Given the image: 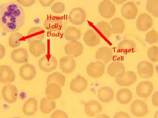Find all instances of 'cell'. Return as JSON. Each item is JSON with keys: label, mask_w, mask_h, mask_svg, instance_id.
<instances>
[{"label": "cell", "mask_w": 158, "mask_h": 118, "mask_svg": "<svg viewBox=\"0 0 158 118\" xmlns=\"http://www.w3.org/2000/svg\"><path fill=\"white\" fill-rule=\"evenodd\" d=\"M105 72V65L100 61L90 63L87 66V74L92 78H99Z\"/></svg>", "instance_id": "2"}, {"label": "cell", "mask_w": 158, "mask_h": 118, "mask_svg": "<svg viewBox=\"0 0 158 118\" xmlns=\"http://www.w3.org/2000/svg\"><path fill=\"white\" fill-rule=\"evenodd\" d=\"M81 37V30L73 26L67 28L65 31V38L67 41H78Z\"/></svg>", "instance_id": "31"}, {"label": "cell", "mask_w": 158, "mask_h": 118, "mask_svg": "<svg viewBox=\"0 0 158 118\" xmlns=\"http://www.w3.org/2000/svg\"><path fill=\"white\" fill-rule=\"evenodd\" d=\"M152 104L155 105V106H158V92L156 91L152 96Z\"/></svg>", "instance_id": "44"}, {"label": "cell", "mask_w": 158, "mask_h": 118, "mask_svg": "<svg viewBox=\"0 0 158 118\" xmlns=\"http://www.w3.org/2000/svg\"><path fill=\"white\" fill-rule=\"evenodd\" d=\"M17 2L18 3H19L20 5L28 7H31L32 6L34 3H35V1L34 0H28V1H25V0H17Z\"/></svg>", "instance_id": "42"}, {"label": "cell", "mask_w": 158, "mask_h": 118, "mask_svg": "<svg viewBox=\"0 0 158 118\" xmlns=\"http://www.w3.org/2000/svg\"><path fill=\"white\" fill-rule=\"evenodd\" d=\"M39 67L45 73H50L57 66V60L52 55H45L39 60Z\"/></svg>", "instance_id": "3"}, {"label": "cell", "mask_w": 158, "mask_h": 118, "mask_svg": "<svg viewBox=\"0 0 158 118\" xmlns=\"http://www.w3.org/2000/svg\"><path fill=\"white\" fill-rule=\"evenodd\" d=\"M96 28L106 38H109L112 35V28L108 23L100 21L96 24Z\"/></svg>", "instance_id": "34"}, {"label": "cell", "mask_w": 158, "mask_h": 118, "mask_svg": "<svg viewBox=\"0 0 158 118\" xmlns=\"http://www.w3.org/2000/svg\"><path fill=\"white\" fill-rule=\"evenodd\" d=\"M37 100L34 97L29 98L23 104V113L27 116H32L37 112Z\"/></svg>", "instance_id": "26"}, {"label": "cell", "mask_w": 158, "mask_h": 118, "mask_svg": "<svg viewBox=\"0 0 158 118\" xmlns=\"http://www.w3.org/2000/svg\"><path fill=\"white\" fill-rule=\"evenodd\" d=\"M112 49L108 47H102L97 50L95 54V59L104 63H107L112 58Z\"/></svg>", "instance_id": "27"}, {"label": "cell", "mask_w": 158, "mask_h": 118, "mask_svg": "<svg viewBox=\"0 0 158 118\" xmlns=\"http://www.w3.org/2000/svg\"><path fill=\"white\" fill-rule=\"evenodd\" d=\"M55 83L59 85L61 87H63L65 84V76L59 73V72H54L52 74H50L47 78L46 84L48 85L50 84Z\"/></svg>", "instance_id": "33"}, {"label": "cell", "mask_w": 158, "mask_h": 118, "mask_svg": "<svg viewBox=\"0 0 158 118\" xmlns=\"http://www.w3.org/2000/svg\"><path fill=\"white\" fill-rule=\"evenodd\" d=\"M86 20V13L81 7L73 9L69 14V20L74 25H82Z\"/></svg>", "instance_id": "8"}, {"label": "cell", "mask_w": 158, "mask_h": 118, "mask_svg": "<svg viewBox=\"0 0 158 118\" xmlns=\"http://www.w3.org/2000/svg\"><path fill=\"white\" fill-rule=\"evenodd\" d=\"M135 25L136 28L139 31H147L153 26V19L147 14L142 13L138 17Z\"/></svg>", "instance_id": "9"}, {"label": "cell", "mask_w": 158, "mask_h": 118, "mask_svg": "<svg viewBox=\"0 0 158 118\" xmlns=\"http://www.w3.org/2000/svg\"><path fill=\"white\" fill-rule=\"evenodd\" d=\"M47 97L52 100L59 99L62 95L61 87L57 84L52 83L47 85L45 89Z\"/></svg>", "instance_id": "25"}, {"label": "cell", "mask_w": 158, "mask_h": 118, "mask_svg": "<svg viewBox=\"0 0 158 118\" xmlns=\"http://www.w3.org/2000/svg\"><path fill=\"white\" fill-rule=\"evenodd\" d=\"M114 96V91L109 87H103L98 90V99L103 103L110 102Z\"/></svg>", "instance_id": "29"}, {"label": "cell", "mask_w": 158, "mask_h": 118, "mask_svg": "<svg viewBox=\"0 0 158 118\" xmlns=\"http://www.w3.org/2000/svg\"><path fill=\"white\" fill-rule=\"evenodd\" d=\"M51 118H69L65 112L62 110H57L51 115Z\"/></svg>", "instance_id": "41"}, {"label": "cell", "mask_w": 158, "mask_h": 118, "mask_svg": "<svg viewBox=\"0 0 158 118\" xmlns=\"http://www.w3.org/2000/svg\"><path fill=\"white\" fill-rule=\"evenodd\" d=\"M87 87V80L81 76L75 77L70 84V88L75 92L80 93L84 91Z\"/></svg>", "instance_id": "21"}, {"label": "cell", "mask_w": 158, "mask_h": 118, "mask_svg": "<svg viewBox=\"0 0 158 118\" xmlns=\"http://www.w3.org/2000/svg\"><path fill=\"white\" fill-rule=\"evenodd\" d=\"M147 10L156 18L158 17V1L149 0L147 2Z\"/></svg>", "instance_id": "37"}, {"label": "cell", "mask_w": 158, "mask_h": 118, "mask_svg": "<svg viewBox=\"0 0 158 118\" xmlns=\"http://www.w3.org/2000/svg\"><path fill=\"white\" fill-rule=\"evenodd\" d=\"M103 110V107L99 102L95 100H91L87 102L84 106V112L90 116H96Z\"/></svg>", "instance_id": "13"}, {"label": "cell", "mask_w": 158, "mask_h": 118, "mask_svg": "<svg viewBox=\"0 0 158 118\" xmlns=\"http://www.w3.org/2000/svg\"><path fill=\"white\" fill-rule=\"evenodd\" d=\"M121 13L122 16L127 20H133L135 18L138 14V8L136 4L130 1L125 3L121 8Z\"/></svg>", "instance_id": "11"}, {"label": "cell", "mask_w": 158, "mask_h": 118, "mask_svg": "<svg viewBox=\"0 0 158 118\" xmlns=\"http://www.w3.org/2000/svg\"><path fill=\"white\" fill-rule=\"evenodd\" d=\"M65 9V4L62 2H55L52 6V10L56 14H62Z\"/></svg>", "instance_id": "40"}, {"label": "cell", "mask_w": 158, "mask_h": 118, "mask_svg": "<svg viewBox=\"0 0 158 118\" xmlns=\"http://www.w3.org/2000/svg\"><path fill=\"white\" fill-rule=\"evenodd\" d=\"M65 54L71 57H77L83 53V45L78 41H70L64 48Z\"/></svg>", "instance_id": "4"}, {"label": "cell", "mask_w": 158, "mask_h": 118, "mask_svg": "<svg viewBox=\"0 0 158 118\" xmlns=\"http://www.w3.org/2000/svg\"><path fill=\"white\" fill-rule=\"evenodd\" d=\"M136 47V45L134 41L131 40H124L118 43L117 45L118 49L123 51L128 52L134 50Z\"/></svg>", "instance_id": "36"}, {"label": "cell", "mask_w": 158, "mask_h": 118, "mask_svg": "<svg viewBox=\"0 0 158 118\" xmlns=\"http://www.w3.org/2000/svg\"><path fill=\"white\" fill-rule=\"evenodd\" d=\"M45 36V32L42 28L35 26L29 30L27 33V38L29 43L35 41H42Z\"/></svg>", "instance_id": "23"}, {"label": "cell", "mask_w": 158, "mask_h": 118, "mask_svg": "<svg viewBox=\"0 0 158 118\" xmlns=\"http://www.w3.org/2000/svg\"><path fill=\"white\" fill-rule=\"evenodd\" d=\"M56 107V103L53 100L48 97H44L40 100V109L42 113L48 114L54 110Z\"/></svg>", "instance_id": "30"}, {"label": "cell", "mask_w": 158, "mask_h": 118, "mask_svg": "<svg viewBox=\"0 0 158 118\" xmlns=\"http://www.w3.org/2000/svg\"><path fill=\"white\" fill-rule=\"evenodd\" d=\"M44 27L50 32L58 31L62 27V21L57 17H48L44 22Z\"/></svg>", "instance_id": "24"}, {"label": "cell", "mask_w": 158, "mask_h": 118, "mask_svg": "<svg viewBox=\"0 0 158 118\" xmlns=\"http://www.w3.org/2000/svg\"><path fill=\"white\" fill-rule=\"evenodd\" d=\"M137 81V75L131 71L125 72L120 77L115 79L116 83L122 87L130 86L134 84Z\"/></svg>", "instance_id": "14"}, {"label": "cell", "mask_w": 158, "mask_h": 118, "mask_svg": "<svg viewBox=\"0 0 158 118\" xmlns=\"http://www.w3.org/2000/svg\"><path fill=\"white\" fill-rule=\"evenodd\" d=\"M76 61L73 57L64 56L60 59V69L65 74H70L76 69Z\"/></svg>", "instance_id": "19"}, {"label": "cell", "mask_w": 158, "mask_h": 118, "mask_svg": "<svg viewBox=\"0 0 158 118\" xmlns=\"http://www.w3.org/2000/svg\"><path fill=\"white\" fill-rule=\"evenodd\" d=\"M132 92L129 89L122 88L118 90L116 94L117 100L120 104H128L131 101L132 99Z\"/></svg>", "instance_id": "28"}, {"label": "cell", "mask_w": 158, "mask_h": 118, "mask_svg": "<svg viewBox=\"0 0 158 118\" xmlns=\"http://www.w3.org/2000/svg\"><path fill=\"white\" fill-rule=\"evenodd\" d=\"M98 12L100 15L105 18H112L115 12V6L110 1H103L98 5Z\"/></svg>", "instance_id": "7"}, {"label": "cell", "mask_w": 158, "mask_h": 118, "mask_svg": "<svg viewBox=\"0 0 158 118\" xmlns=\"http://www.w3.org/2000/svg\"><path fill=\"white\" fill-rule=\"evenodd\" d=\"M158 33L156 30H152L149 31L145 35V41L148 44L152 45L158 42Z\"/></svg>", "instance_id": "38"}, {"label": "cell", "mask_w": 158, "mask_h": 118, "mask_svg": "<svg viewBox=\"0 0 158 118\" xmlns=\"http://www.w3.org/2000/svg\"><path fill=\"white\" fill-rule=\"evenodd\" d=\"M23 35L20 32L12 33L9 38V45L10 48H15L20 46Z\"/></svg>", "instance_id": "35"}, {"label": "cell", "mask_w": 158, "mask_h": 118, "mask_svg": "<svg viewBox=\"0 0 158 118\" xmlns=\"http://www.w3.org/2000/svg\"><path fill=\"white\" fill-rule=\"evenodd\" d=\"M10 57L14 62L18 64H22L27 63L28 61L29 56L27 49L21 48L14 49L11 53Z\"/></svg>", "instance_id": "22"}, {"label": "cell", "mask_w": 158, "mask_h": 118, "mask_svg": "<svg viewBox=\"0 0 158 118\" xmlns=\"http://www.w3.org/2000/svg\"><path fill=\"white\" fill-rule=\"evenodd\" d=\"M2 98L9 104H14L17 100L18 89L13 85L8 84L3 87L1 90Z\"/></svg>", "instance_id": "5"}, {"label": "cell", "mask_w": 158, "mask_h": 118, "mask_svg": "<svg viewBox=\"0 0 158 118\" xmlns=\"http://www.w3.org/2000/svg\"><path fill=\"white\" fill-rule=\"evenodd\" d=\"M125 72L124 65L120 61H114L107 66V73L113 77H119Z\"/></svg>", "instance_id": "20"}, {"label": "cell", "mask_w": 158, "mask_h": 118, "mask_svg": "<svg viewBox=\"0 0 158 118\" xmlns=\"http://www.w3.org/2000/svg\"><path fill=\"white\" fill-rule=\"evenodd\" d=\"M46 45L40 40H35L29 43V51L35 57H40L46 52Z\"/></svg>", "instance_id": "18"}, {"label": "cell", "mask_w": 158, "mask_h": 118, "mask_svg": "<svg viewBox=\"0 0 158 118\" xmlns=\"http://www.w3.org/2000/svg\"><path fill=\"white\" fill-rule=\"evenodd\" d=\"M0 49H1V56H0V59H3L6 54V48L2 45H0Z\"/></svg>", "instance_id": "46"}, {"label": "cell", "mask_w": 158, "mask_h": 118, "mask_svg": "<svg viewBox=\"0 0 158 118\" xmlns=\"http://www.w3.org/2000/svg\"><path fill=\"white\" fill-rule=\"evenodd\" d=\"M54 1L53 0H47V1H44V0H40L39 1V2L43 7H49L51 6L53 3Z\"/></svg>", "instance_id": "43"}, {"label": "cell", "mask_w": 158, "mask_h": 118, "mask_svg": "<svg viewBox=\"0 0 158 118\" xmlns=\"http://www.w3.org/2000/svg\"><path fill=\"white\" fill-rule=\"evenodd\" d=\"M114 2H115V3H117V4H122V3H123V2H125V0H122V1H117V0H115V1H114Z\"/></svg>", "instance_id": "47"}, {"label": "cell", "mask_w": 158, "mask_h": 118, "mask_svg": "<svg viewBox=\"0 0 158 118\" xmlns=\"http://www.w3.org/2000/svg\"><path fill=\"white\" fill-rule=\"evenodd\" d=\"M153 89L154 87L151 82L142 81L137 85L135 91L139 97L145 98L151 95Z\"/></svg>", "instance_id": "17"}, {"label": "cell", "mask_w": 158, "mask_h": 118, "mask_svg": "<svg viewBox=\"0 0 158 118\" xmlns=\"http://www.w3.org/2000/svg\"><path fill=\"white\" fill-rule=\"evenodd\" d=\"M130 111L135 116L143 117L148 113V106L143 101L137 99L132 103Z\"/></svg>", "instance_id": "10"}, {"label": "cell", "mask_w": 158, "mask_h": 118, "mask_svg": "<svg viewBox=\"0 0 158 118\" xmlns=\"http://www.w3.org/2000/svg\"><path fill=\"white\" fill-rule=\"evenodd\" d=\"M114 118H130V116L125 112H118L117 113Z\"/></svg>", "instance_id": "45"}, {"label": "cell", "mask_w": 158, "mask_h": 118, "mask_svg": "<svg viewBox=\"0 0 158 118\" xmlns=\"http://www.w3.org/2000/svg\"><path fill=\"white\" fill-rule=\"evenodd\" d=\"M25 14L22 5L15 1L0 6V25L6 32L15 33L25 25Z\"/></svg>", "instance_id": "1"}, {"label": "cell", "mask_w": 158, "mask_h": 118, "mask_svg": "<svg viewBox=\"0 0 158 118\" xmlns=\"http://www.w3.org/2000/svg\"><path fill=\"white\" fill-rule=\"evenodd\" d=\"M147 56L149 60L152 62H156L158 60V48L156 46L150 47L147 51Z\"/></svg>", "instance_id": "39"}, {"label": "cell", "mask_w": 158, "mask_h": 118, "mask_svg": "<svg viewBox=\"0 0 158 118\" xmlns=\"http://www.w3.org/2000/svg\"><path fill=\"white\" fill-rule=\"evenodd\" d=\"M113 33H122L125 30V25L120 18H114L110 22Z\"/></svg>", "instance_id": "32"}, {"label": "cell", "mask_w": 158, "mask_h": 118, "mask_svg": "<svg viewBox=\"0 0 158 118\" xmlns=\"http://www.w3.org/2000/svg\"><path fill=\"white\" fill-rule=\"evenodd\" d=\"M83 40L86 45L94 47L99 45L101 41V36L95 30H89L85 32Z\"/></svg>", "instance_id": "16"}, {"label": "cell", "mask_w": 158, "mask_h": 118, "mask_svg": "<svg viewBox=\"0 0 158 118\" xmlns=\"http://www.w3.org/2000/svg\"><path fill=\"white\" fill-rule=\"evenodd\" d=\"M15 73L9 66L2 65L0 67V82L2 84H10L15 79Z\"/></svg>", "instance_id": "12"}, {"label": "cell", "mask_w": 158, "mask_h": 118, "mask_svg": "<svg viewBox=\"0 0 158 118\" xmlns=\"http://www.w3.org/2000/svg\"><path fill=\"white\" fill-rule=\"evenodd\" d=\"M36 69L34 65L27 63L20 68L19 74L24 81H32L36 76Z\"/></svg>", "instance_id": "15"}, {"label": "cell", "mask_w": 158, "mask_h": 118, "mask_svg": "<svg viewBox=\"0 0 158 118\" xmlns=\"http://www.w3.org/2000/svg\"><path fill=\"white\" fill-rule=\"evenodd\" d=\"M139 76L142 79L151 78L154 74L153 65L148 61H141L137 66Z\"/></svg>", "instance_id": "6"}]
</instances>
